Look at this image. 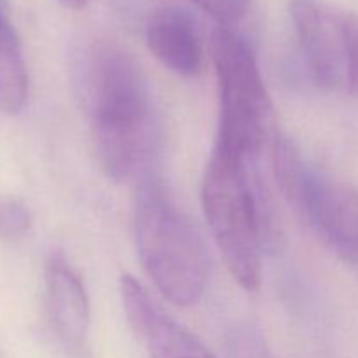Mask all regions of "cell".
Instances as JSON below:
<instances>
[{
  "instance_id": "6da1fadb",
  "label": "cell",
  "mask_w": 358,
  "mask_h": 358,
  "mask_svg": "<svg viewBox=\"0 0 358 358\" xmlns=\"http://www.w3.org/2000/svg\"><path fill=\"white\" fill-rule=\"evenodd\" d=\"M86 105L98 159L114 180L145 173L156 152L159 128L147 79L122 45H91L84 76Z\"/></svg>"
},
{
  "instance_id": "7a4b0ae2",
  "label": "cell",
  "mask_w": 358,
  "mask_h": 358,
  "mask_svg": "<svg viewBox=\"0 0 358 358\" xmlns=\"http://www.w3.org/2000/svg\"><path fill=\"white\" fill-rule=\"evenodd\" d=\"M201 201L231 276L245 290H257L262 250H278L283 241L282 220L259 159L215 147L203 177Z\"/></svg>"
},
{
  "instance_id": "3957f363",
  "label": "cell",
  "mask_w": 358,
  "mask_h": 358,
  "mask_svg": "<svg viewBox=\"0 0 358 358\" xmlns=\"http://www.w3.org/2000/svg\"><path fill=\"white\" fill-rule=\"evenodd\" d=\"M135 234L143 268L157 290L177 306L198 303L210 271L205 240L152 175L140 182Z\"/></svg>"
},
{
  "instance_id": "277c9868",
  "label": "cell",
  "mask_w": 358,
  "mask_h": 358,
  "mask_svg": "<svg viewBox=\"0 0 358 358\" xmlns=\"http://www.w3.org/2000/svg\"><path fill=\"white\" fill-rule=\"evenodd\" d=\"M220 94L215 147L259 159L276 142L275 112L255 56L247 42L227 27H217L210 38Z\"/></svg>"
},
{
  "instance_id": "5b68a950",
  "label": "cell",
  "mask_w": 358,
  "mask_h": 358,
  "mask_svg": "<svg viewBox=\"0 0 358 358\" xmlns=\"http://www.w3.org/2000/svg\"><path fill=\"white\" fill-rule=\"evenodd\" d=\"M273 170L290 205L341 261L358 269V189L315 170L289 140L271 147Z\"/></svg>"
},
{
  "instance_id": "8992f818",
  "label": "cell",
  "mask_w": 358,
  "mask_h": 358,
  "mask_svg": "<svg viewBox=\"0 0 358 358\" xmlns=\"http://www.w3.org/2000/svg\"><path fill=\"white\" fill-rule=\"evenodd\" d=\"M290 17L315 86L358 96V16L320 0H292Z\"/></svg>"
},
{
  "instance_id": "52a82bcc",
  "label": "cell",
  "mask_w": 358,
  "mask_h": 358,
  "mask_svg": "<svg viewBox=\"0 0 358 358\" xmlns=\"http://www.w3.org/2000/svg\"><path fill=\"white\" fill-rule=\"evenodd\" d=\"M121 297L129 325L150 358H215L194 334L164 313L133 276L121 278Z\"/></svg>"
},
{
  "instance_id": "ba28073f",
  "label": "cell",
  "mask_w": 358,
  "mask_h": 358,
  "mask_svg": "<svg viewBox=\"0 0 358 358\" xmlns=\"http://www.w3.org/2000/svg\"><path fill=\"white\" fill-rule=\"evenodd\" d=\"M45 308L58 338L79 350L90 331V299L80 276L62 254L49 259L44 271Z\"/></svg>"
},
{
  "instance_id": "9c48e42d",
  "label": "cell",
  "mask_w": 358,
  "mask_h": 358,
  "mask_svg": "<svg viewBox=\"0 0 358 358\" xmlns=\"http://www.w3.org/2000/svg\"><path fill=\"white\" fill-rule=\"evenodd\" d=\"M150 52L171 72L192 77L203 66V41L196 20L187 9L163 6L147 23Z\"/></svg>"
},
{
  "instance_id": "30bf717a",
  "label": "cell",
  "mask_w": 358,
  "mask_h": 358,
  "mask_svg": "<svg viewBox=\"0 0 358 358\" xmlns=\"http://www.w3.org/2000/svg\"><path fill=\"white\" fill-rule=\"evenodd\" d=\"M28 100V72L9 23L0 27V110L16 114Z\"/></svg>"
},
{
  "instance_id": "8fae6325",
  "label": "cell",
  "mask_w": 358,
  "mask_h": 358,
  "mask_svg": "<svg viewBox=\"0 0 358 358\" xmlns=\"http://www.w3.org/2000/svg\"><path fill=\"white\" fill-rule=\"evenodd\" d=\"M227 358H275L261 332L250 325H238L227 334Z\"/></svg>"
},
{
  "instance_id": "7c38bea8",
  "label": "cell",
  "mask_w": 358,
  "mask_h": 358,
  "mask_svg": "<svg viewBox=\"0 0 358 358\" xmlns=\"http://www.w3.org/2000/svg\"><path fill=\"white\" fill-rule=\"evenodd\" d=\"M31 226V215L27 206L17 199L0 201V238L16 240L28 233Z\"/></svg>"
},
{
  "instance_id": "4fadbf2b",
  "label": "cell",
  "mask_w": 358,
  "mask_h": 358,
  "mask_svg": "<svg viewBox=\"0 0 358 358\" xmlns=\"http://www.w3.org/2000/svg\"><path fill=\"white\" fill-rule=\"evenodd\" d=\"M205 13L215 17L222 27L240 21L247 14L250 0H191Z\"/></svg>"
},
{
  "instance_id": "5bb4252c",
  "label": "cell",
  "mask_w": 358,
  "mask_h": 358,
  "mask_svg": "<svg viewBox=\"0 0 358 358\" xmlns=\"http://www.w3.org/2000/svg\"><path fill=\"white\" fill-rule=\"evenodd\" d=\"M65 7H70V9H83L87 3V0H58Z\"/></svg>"
},
{
  "instance_id": "9a60e30c",
  "label": "cell",
  "mask_w": 358,
  "mask_h": 358,
  "mask_svg": "<svg viewBox=\"0 0 358 358\" xmlns=\"http://www.w3.org/2000/svg\"><path fill=\"white\" fill-rule=\"evenodd\" d=\"M6 23H7V20H6V17H3L2 9H0V27H2V24H6Z\"/></svg>"
}]
</instances>
